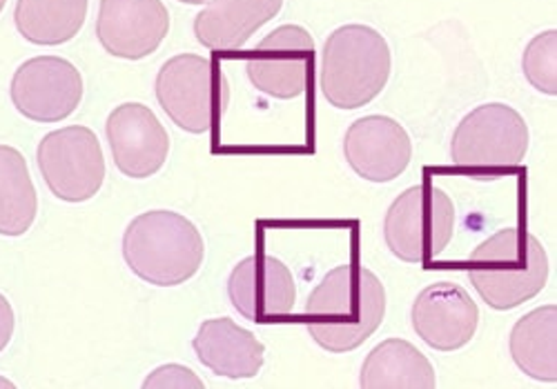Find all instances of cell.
<instances>
[{"instance_id": "52a82bcc", "label": "cell", "mask_w": 557, "mask_h": 389, "mask_svg": "<svg viewBox=\"0 0 557 389\" xmlns=\"http://www.w3.org/2000/svg\"><path fill=\"white\" fill-rule=\"evenodd\" d=\"M453 229L455 205L450 197L429 183L401 191L384 221L388 250L406 263H426L440 256L448 248Z\"/></svg>"}, {"instance_id": "7402d4cb", "label": "cell", "mask_w": 557, "mask_h": 389, "mask_svg": "<svg viewBox=\"0 0 557 389\" xmlns=\"http://www.w3.org/2000/svg\"><path fill=\"white\" fill-rule=\"evenodd\" d=\"M522 70L529 83L542 93H557V32L548 29L535 36L522 59Z\"/></svg>"}, {"instance_id": "9a60e30c", "label": "cell", "mask_w": 557, "mask_h": 389, "mask_svg": "<svg viewBox=\"0 0 557 389\" xmlns=\"http://www.w3.org/2000/svg\"><path fill=\"white\" fill-rule=\"evenodd\" d=\"M348 165L370 183L399 178L412 159L408 131L388 116H366L355 121L344 138Z\"/></svg>"}, {"instance_id": "e0dca14e", "label": "cell", "mask_w": 557, "mask_h": 389, "mask_svg": "<svg viewBox=\"0 0 557 389\" xmlns=\"http://www.w3.org/2000/svg\"><path fill=\"white\" fill-rule=\"evenodd\" d=\"M282 8L284 0H210L195 21V36L208 50H242L257 29L276 18Z\"/></svg>"}, {"instance_id": "9c48e42d", "label": "cell", "mask_w": 557, "mask_h": 389, "mask_svg": "<svg viewBox=\"0 0 557 389\" xmlns=\"http://www.w3.org/2000/svg\"><path fill=\"white\" fill-rule=\"evenodd\" d=\"M314 40L299 25H284L270 32L246 63L250 83L265 96L290 101L306 93L312 78Z\"/></svg>"}, {"instance_id": "603a6c76", "label": "cell", "mask_w": 557, "mask_h": 389, "mask_svg": "<svg viewBox=\"0 0 557 389\" xmlns=\"http://www.w3.org/2000/svg\"><path fill=\"white\" fill-rule=\"evenodd\" d=\"M146 387H203V380L183 365H163L148 376Z\"/></svg>"}, {"instance_id": "7a4b0ae2", "label": "cell", "mask_w": 557, "mask_h": 389, "mask_svg": "<svg viewBox=\"0 0 557 389\" xmlns=\"http://www.w3.org/2000/svg\"><path fill=\"white\" fill-rule=\"evenodd\" d=\"M469 278L488 308L516 310L544 289L548 256L533 234L508 227L475 248L469 259Z\"/></svg>"}, {"instance_id": "7c38bea8", "label": "cell", "mask_w": 557, "mask_h": 389, "mask_svg": "<svg viewBox=\"0 0 557 389\" xmlns=\"http://www.w3.org/2000/svg\"><path fill=\"white\" fill-rule=\"evenodd\" d=\"M106 134L112 159L127 178H150L168 161L170 136L157 114L141 103L119 105L108 116Z\"/></svg>"}, {"instance_id": "484cf974", "label": "cell", "mask_w": 557, "mask_h": 389, "mask_svg": "<svg viewBox=\"0 0 557 389\" xmlns=\"http://www.w3.org/2000/svg\"><path fill=\"white\" fill-rule=\"evenodd\" d=\"M0 387H8V389H12V387H14V382H12V380H8V378H3V376H0Z\"/></svg>"}, {"instance_id": "6da1fadb", "label": "cell", "mask_w": 557, "mask_h": 389, "mask_svg": "<svg viewBox=\"0 0 557 389\" xmlns=\"http://www.w3.org/2000/svg\"><path fill=\"white\" fill-rule=\"evenodd\" d=\"M384 314L382 280L361 265H339L308 297L306 327L321 350L346 354L380 329Z\"/></svg>"}, {"instance_id": "8fae6325", "label": "cell", "mask_w": 557, "mask_h": 389, "mask_svg": "<svg viewBox=\"0 0 557 389\" xmlns=\"http://www.w3.org/2000/svg\"><path fill=\"white\" fill-rule=\"evenodd\" d=\"M170 32V12L161 0H101L97 36L116 59L141 61L154 54Z\"/></svg>"}, {"instance_id": "4fadbf2b", "label": "cell", "mask_w": 557, "mask_h": 389, "mask_svg": "<svg viewBox=\"0 0 557 389\" xmlns=\"http://www.w3.org/2000/svg\"><path fill=\"white\" fill-rule=\"evenodd\" d=\"M227 297L235 310L263 325L293 312L297 287L293 272L274 256L257 254L244 259L227 278Z\"/></svg>"}, {"instance_id": "ac0fdd59", "label": "cell", "mask_w": 557, "mask_h": 389, "mask_svg": "<svg viewBox=\"0 0 557 389\" xmlns=\"http://www.w3.org/2000/svg\"><path fill=\"white\" fill-rule=\"evenodd\" d=\"M437 382L431 361L404 338H388L363 361V389H433Z\"/></svg>"}, {"instance_id": "30bf717a", "label": "cell", "mask_w": 557, "mask_h": 389, "mask_svg": "<svg viewBox=\"0 0 557 389\" xmlns=\"http://www.w3.org/2000/svg\"><path fill=\"white\" fill-rule=\"evenodd\" d=\"M10 93L14 108L25 118L61 123L83 101V76L65 59L38 57L16 70Z\"/></svg>"}, {"instance_id": "3957f363", "label": "cell", "mask_w": 557, "mask_h": 389, "mask_svg": "<svg viewBox=\"0 0 557 389\" xmlns=\"http://www.w3.org/2000/svg\"><path fill=\"white\" fill-rule=\"evenodd\" d=\"M391 72L393 54L386 38L368 25H344L323 47L319 87L333 108L359 110L377 99Z\"/></svg>"}, {"instance_id": "2e32d148", "label": "cell", "mask_w": 557, "mask_h": 389, "mask_svg": "<svg viewBox=\"0 0 557 389\" xmlns=\"http://www.w3.org/2000/svg\"><path fill=\"white\" fill-rule=\"evenodd\" d=\"M193 348L208 369L232 380L255 378L265 361L261 340L232 318L203 321Z\"/></svg>"}, {"instance_id": "5b68a950", "label": "cell", "mask_w": 557, "mask_h": 389, "mask_svg": "<svg viewBox=\"0 0 557 389\" xmlns=\"http://www.w3.org/2000/svg\"><path fill=\"white\" fill-rule=\"evenodd\" d=\"M529 150V125L513 108L488 103L457 125L450 159L457 167L493 176L518 167Z\"/></svg>"}, {"instance_id": "cb8c5ba5", "label": "cell", "mask_w": 557, "mask_h": 389, "mask_svg": "<svg viewBox=\"0 0 557 389\" xmlns=\"http://www.w3.org/2000/svg\"><path fill=\"white\" fill-rule=\"evenodd\" d=\"M14 329H16L14 308L3 294H0V352H3L10 346Z\"/></svg>"}, {"instance_id": "5bb4252c", "label": "cell", "mask_w": 557, "mask_h": 389, "mask_svg": "<svg viewBox=\"0 0 557 389\" xmlns=\"http://www.w3.org/2000/svg\"><path fill=\"white\" fill-rule=\"evenodd\" d=\"M410 318L417 336L429 348L455 352L471 343L480 325V310L463 287L435 283L414 299Z\"/></svg>"}, {"instance_id": "44dd1931", "label": "cell", "mask_w": 557, "mask_h": 389, "mask_svg": "<svg viewBox=\"0 0 557 389\" xmlns=\"http://www.w3.org/2000/svg\"><path fill=\"white\" fill-rule=\"evenodd\" d=\"M38 214V193L25 156L10 145H0V234L23 236Z\"/></svg>"}, {"instance_id": "ffe728a7", "label": "cell", "mask_w": 557, "mask_h": 389, "mask_svg": "<svg viewBox=\"0 0 557 389\" xmlns=\"http://www.w3.org/2000/svg\"><path fill=\"white\" fill-rule=\"evenodd\" d=\"M87 8L89 0H18L14 23L34 45H63L85 25Z\"/></svg>"}, {"instance_id": "8992f818", "label": "cell", "mask_w": 557, "mask_h": 389, "mask_svg": "<svg viewBox=\"0 0 557 389\" xmlns=\"http://www.w3.org/2000/svg\"><path fill=\"white\" fill-rule=\"evenodd\" d=\"M157 101L172 123L190 134H206L230 103V85L206 57L178 54L157 76Z\"/></svg>"}, {"instance_id": "d6986e66", "label": "cell", "mask_w": 557, "mask_h": 389, "mask_svg": "<svg viewBox=\"0 0 557 389\" xmlns=\"http://www.w3.org/2000/svg\"><path fill=\"white\" fill-rule=\"evenodd\" d=\"M510 356L531 378L557 380V308L544 305L522 316L510 331Z\"/></svg>"}, {"instance_id": "4316f807", "label": "cell", "mask_w": 557, "mask_h": 389, "mask_svg": "<svg viewBox=\"0 0 557 389\" xmlns=\"http://www.w3.org/2000/svg\"><path fill=\"white\" fill-rule=\"evenodd\" d=\"M5 5H8V0H0V12L5 10Z\"/></svg>"}, {"instance_id": "277c9868", "label": "cell", "mask_w": 557, "mask_h": 389, "mask_svg": "<svg viewBox=\"0 0 557 389\" xmlns=\"http://www.w3.org/2000/svg\"><path fill=\"white\" fill-rule=\"evenodd\" d=\"M203 254L206 246L197 225L170 210L136 216L123 236L127 267L157 287L183 285L197 276Z\"/></svg>"}, {"instance_id": "ba28073f", "label": "cell", "mask_w": 557, "mask_h": 389, "mask_svg": "<svg viewBox=\"0 0 557 389\" xmlns=\"http://www.w3.org/2000/svg\"><path fill=\"white\" fill-rule=\"evenodd\" d=\"M38 170L57 199L85 203L106 183V159L97 134L72 125L45 136L38 145Z\"/></svg>"}, {"instance_id": "d4e9b609", "label": "cell", "mask_w": 557, "mask_h": 389, "mask_svg": "<svg viewBox=\"0 0 557 389\" xmlns=\"http://www.w3.org/2000/svg\"><path fill=\"white\" fill-rule=\"evenodd\" d=\"M178 3H185V5H203V3H208V0H178Z\"/></svg>"}]
</instances>
